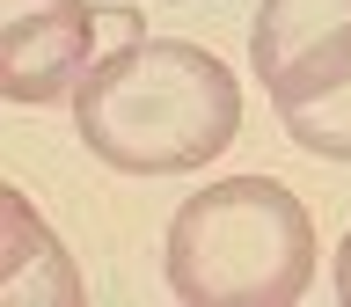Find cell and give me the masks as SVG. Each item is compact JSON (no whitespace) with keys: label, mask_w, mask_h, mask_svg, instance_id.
<instances>
[{"label":"cell","mask_w":351,"mask_h":307,"mask_svg":"<svg viewBox=\"0 0 351 307\" xmlns=\"http://www.w3.org/2000/svg\"><path fill=\"white\" fill-rule=\"evenodd\" d=\"M81 147L117 175H183L234 147L241 88L234 66L183 37H125L73 88Z\"/></svg>","instance_id":"1"},{"label":"cell","mask_w":351,"mask_h":307,"mask_svg":"<svg viewBox=\"0 0 351 307\" xmlns=\"http://www.w3.org/2000/svg\"><path fill=\"white\" fill-rule=\"evenodd\" d=\"M315 285V219L271 175H227L169 219V293L191 307H293Z\"/></svg>","instance_id":"2"},{"label":"cell","mask_w":351,"mask_h":307,"mask_svg":"<svg viewBox=\"0 0 351 307\" xmlns=\"http://www.w3.org/2000/svg\"><path fill=\"white\" fill-rule=\"evenodd\" d=\"M95 0H0V95L59 103L95 66Z\"/></svg>","instance_id":"3"},{"label":"cell","mask_w":351,"mask_h":307,"mask_svg":"<svg viewBox=\"0 0 351 307\" xmlns=\"http://www.w3.org/2000/svg\"><path fill=\"white\" fill-rule=\"evenodd\" d=\"M271 110H278L285 139L307 147L315 161H351V29L315 44L293 73H278Z\"/></svg>","instance_id":"4"},{"label":"cell","mask_w":351,"mask_h":307,"mask_svg":"<svg viewBox=\"0 0 351 307\" xmlns=\"http://www.w3.org/2000/svg\"><path fill=\"white\" fill-rule=\"evenodd\" d=\"M0 227H8V241H0V256H8L0 263V293L15 307H73L81 300V271L66 263V241L29 212L22 191H0Z\"/></svg>","instance_id":"5"},{"label":"cell","mask_w":351,"mask_h":307,"mask_svg":"<svg viewBox=\"0 0 351 307\" xmlns=\"http://www.w3.org/2000/svg\"><path fill=\"white\" fill-rule=\"evenodd\" d=\"M337 29H351V0H263L256 22H249V66H256V81L271 88L278 73H293Z\"/></svg>","instance_id":"6"},{"label":"cell","mask_w":351,"mask_h":307,"mask_svg":"<svg viewBox=\"0 0 351 307\" xmlns=\"http://www.w3.org/2000/svg\"><path fill=\"white\" fill-rule=\"evenodd\" d=\"M337 300L351 307V227H344V241H337Z\"/></svg>","instance_id":"7"}]
</instances>
